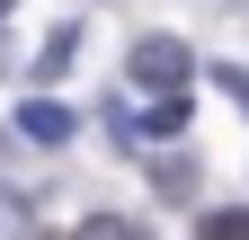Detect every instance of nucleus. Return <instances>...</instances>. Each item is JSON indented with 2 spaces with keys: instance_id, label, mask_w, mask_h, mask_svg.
<instances>
[{
  "instance_id": "f257e3e1",
  "label": "nucleus",
  "mask_w": 249,
  "mask_h": 240,
  "mask_svg": "<svg viewBox=\"0 0 249 240\" xmlns=\"http://www.w3.org/2000/svg\"><path fill=\"white\" fill-rule=\"evenodd\" d=\"M124 71H134V89H151V98H187V45L178 36H142Z\"/></svg>"
},
{
  "instance_id": "1a4fd4ad",
  "label": "nucleus",
  "mask_w": 249,
  "mask_h": 240,
  "mask_svg": "<svg viewBox=\"0 0 249 240\" xmlns=\"http://www.w3.org/2000/svg\"><path fill=\"white\" fill-rule=\"evenodd\" d=\"M205 9H249V0H205Z\"/></svg>"
},
{
  "instance_id": "f03ea898",
  "label": "nucleus",
  "mask_w": 249,
  "mask_h": 240,
  "mask_svg": "<svg viewBox=\"0 0 249 240\" xmlns=\"http://www.w3.org/2000/svg\"><path fill=\"white\" fill-rule=\"evenodd\" d=\"M18 134H27V142H71V107L27 98V107H18Z\"/></svg>"
},
{
  "instance_id": "9d476101",
  "label": "nucleus",
  "mask_w": 249,
  "mask_h": 240,
  "mask_svg": "<svg viewBox=\"0 0 249 240\" xmlns=\"http://www.w3.org/2000/svg\"><path fill=\"white\" fill-rule=\"evenodd\" d=\"M9 9H18V0H0V18H9Z\"/></svg>"
},
{
  "instance_id": "6e6552de",
  "label": "nucleus",
  "mask_w": 249,
  "mask_h": 240,
  "mask_svg": "<svg viewBox=\"0 0 249 240\" xmlns=\"http://www.w3.org/2000/svg\"><path fill=\"white\" fill-rule=\"evenodd\" d=\"M213 80H223V89H231V98L249 107V71H213Z\"/></svg>"
},
{
  "instance_id": "20e7f679",
  "label": "nucleus",
  "mask_w": 249,
  "mask_h": 240,
  "mask_svg": "<svg viewBox=\"0 0 249 240\" xmlns=\"http://www.w3.org/2000/svg\"><path fill=\"white\" fill-rule=\"evenodd\" d=\"M71 240H151V231H142V223H124V214H89Z\"/></svg>"
},
{
  "instance_id": "423d86ee",
  "label": "nucleus",
  "mask_w": 249,
  "mask_h": 240,
  "mask_svg": "<svg viewBox=\"0 0 249 240\" xmlns=\"http://www.w3.org/2000/svg\"><path fill=\"white\" fill-rule=\"evenodd\" d=\"M151 134H160V142L187 134V98H151Z\"/></svg>"
},
{
  "instance_id": "39448f33",
  "label": "nucleus",
  "mask_w": 249,
  "mask_h": 240,
  "mask_svg": "<svg viewBox=\"0 0 249 240\" xmlns=\"http://www.w3.org/2000/svg\"><path fill=\"white\" fill-rule=\"evenodd\" d=\"M71 45H80V27H53V36H45V53H36V71H45V80H53V71H62V63H71Z\"/></svg>"
},
{
  "instance_id": "7ed1b4c3",
  "label": "nucleus",
  "mask_w": 249,
  "mask_h": 240,
  "mask_svg": "<svg viewBox=\"0 0 249 240\" xmlns=\"http://www.w3.org/2000/svg\"><path fill=\"white\" fill-rule=\"evenodd\" d=\"M196 240H249V205H223V214H205Z\"/></svg>"
},
{
  "instance_id": "0eeeda50",
  "label": "nucleus",
  "mask_w": 249,
  "mask_h": 240,
  "mask_svg": "<svg viewBox=\"0 0 249 240\" xmlns=\"http://www.w3.org/2000/svg\"><path fill=\"white\" fill-rule=\"evenodd\" d=\"M0 240H27V205L18 196H0Z\"/></svg>"
}]
</instances>
